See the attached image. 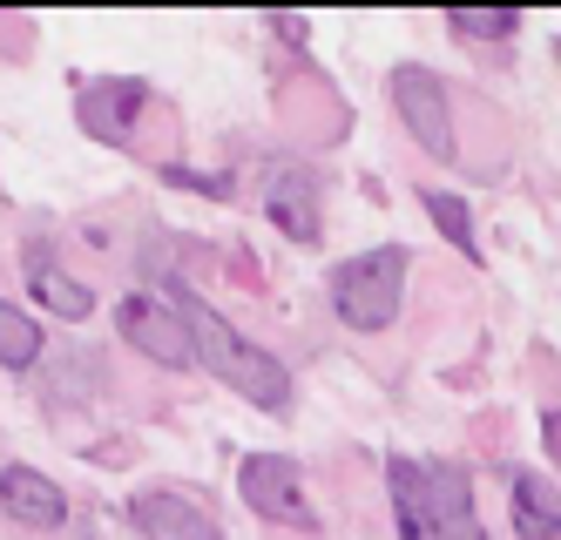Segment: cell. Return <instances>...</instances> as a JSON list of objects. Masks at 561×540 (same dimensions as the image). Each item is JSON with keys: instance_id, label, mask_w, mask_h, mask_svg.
Masks as SVG:
<instances>
[{"instance_id": "6da1fadb", "label": "cell", "mask_w": 561, "mask_h": 540, "mask_svg": "<svg viewBox=\"0 0 561 540\" xmlns=\"http://www.w3.org/2000/svg\"><path fill=\"white\" fill-rule=\"evenodd\" d=\"M183 324H190V338H196V358H204L217 379H230V392H244L251 405H264V412H277L291 399V379H285V365H277L271 352H257V345H244L237 331L210 311V305H196L190 290H176V305H170Z\"/></svg>"}, {"instance_id": "7a4b0ae2", "label": "cell", "mask_w": 561, "mask_h": 540, "mask_svg": "<svg viewBox=\"0 0 561 540\" xmlns=\"http://www.w3.org/2000/svg\"><path fill=\"white\" fill-rule=\"evenodd\" d=\"M407 243H379V251H358L332 271V311L352 331H386L399 318V290H407Z\"/></svg>"}, {"instance_id": "3957f363", "label": "cell", "mask_w": 561, "mask_h": 540, "mask_svg": "<svg viewBox=\"0 0 561 540\" xmlns=\"http://www.w3.org/2000/svg\"><path fill=\"white\" fill-rule=\"evenodd\" d=\"M386 95L399 108V122L413 129V142L439 162H454L460 156V136H454V102H447V81H439L433 68H392L386 81Z\"/></svg>"}, {"instance_id": "277c9868", "label": "cell", "mask_w": 561, "mask_h": 540, "mask_svg": "<svg viewBox=\"0 0 561 540\" xmlns=\"http://www.w3.org/2000/svg\"><path fill=\"white\" fill-rule=\"evenodd\" d=\"M237 493H244L251 514H264L277 527H298V533H318V514L305 501V473L285 452H251V460L237 467Z\"/></svg>"}, {"instance_id": "5b68a950", "label": "cell", "mask_w": 561, "mask_h": 540, "mask_svg": "<svg viewBox=\"0 0 561 540\" xmlns=\"http://www.w3.org/2000/svg\"><path fill=\"white\" fill-rule=\"evenodd\" d=\"M115 324H123V338H129L142 358L170 365V371H190V365H196V338H190V324H183L170 305H156V298H123Z\"/></svg>"}, {"instance_id": "8992f818", "label": "cell", "mask_w": 561, "mask_h": 540, "mask_svg": "<svg viewBox=\"0 0 561 540\" xmlns=\"http://www.w3.org/2000/svg\"><path fill=\"white\" fill-rule=\"evenodd\" d=\"M426 514H433V540H488L473 520V480L460 460H426Z\"/></svg>"}, {"instance_id": "52a82bcc", "label": "cell", "mask_w": 561, "mask_h": 540, "mask_svg": "<svg viewBox=\"0 0 561 540\" xmlns=\"http://www.w3.org/2000/svg\"><path fill=\"white\" fill-rule=\"evenodd\" d=\"M264 217L291 243H318V183H311V170L277 162V170L264 176Z\"/></svg>"}, {"instance_id": "ba28073f", "label": "cell", "mask_w": 561, "mask_h": 540, "mask_svg": "<svg viewBox=\"0 0 561 540\" xmlns=\"http://www.w3.org/2000/svg\"><path fill=\"white\" fill-rule=\"evenodd\" d=\"M129 520H136L142 540H224L204 507H190L183 493H163V486L136 493V501H129Z\"/></svg>"}, {"instance_id": "9c48e42d", "label": "cell", "mask_w": 561, "mask_h": 540, "mask_svg": "<svg viewBox=\"0 0 561 540\" xmlns=\"http://www.w3.org/2000/svg\"><path fill=\"white\" fill-rule=\"evenodd\" d=\"M0 507H8V520H21V527H61L68 520L61 486L48 473H34V467H0Z\"/></svg>"}, {"instance_id": "30bf717a", "label": "cell", "mask_w": 561, "mask_h": 540, "mask_svg": "<svg viewBox=\"0 0 561 540\" xmlns=\"http://www.w3.org/2000/svg\"><path fill=\"white\" fill-rule=\"evenodd\" d=\"M507 514L520 540H561V486L541 473H507Z\"/></svg>"}, {"instance_id": "8fae6325", "label": "cell", "mask_w": 561, "mask_h": 540, "mask_svg": "<svg viewBox=\"0 0 561 540\" xmlns=\"http://www.w3.org/2000/svg\"><path fill=\"white\" fill-rule=\"evenodd\" d=\"M386 486H392V514H399V540H433V514H426V460H386Z\"/></svg>"}, {"instance_id": "7c38bea8", "label": "cell", "mask_w": 561, "mask_h": 540, "mask_svg": "<svg viewBox=\"0 0 561 540\" xmlns=\"http://www.w3.org/2000/svg\"><path fill=\"white\" fill-rule=\"evenodd\" d=\"M34 358H42V324H34L21 305L0 298V365H8V371H27Z\"/></svg>"}, {"instance_id": "4fadbf2b", "label": "cell", "mask_w": 561, "mask_h": 540, "mask_svg": "<svg viewBox=\"0 0 561 540\" xmlns=\"http://www.w3.org/2000/svg\"><path fill=\"white\" fill-rule=\"evenodd\" d=\"M27 284H34V298H42L55 318H89L95 311V298H89V284H75V277H61V271H48L42 257H34V271H27Z\"/></svg>"}, {"instance_id": "5bb4252c", "label": "cell", "mask_w": 561, "mask_h": 540, "mask_svg": "<svg viewBox=\"0 0 561 540\" xmlns=\"http://www.w3.org/2000/svg\"><path fill=\"white\" fill-rule=\"evenodd\" d=\"M420 203H426V217L439 223V237H447L467 264H480V243H473V210H467V203H460V196H447V189H426Z\"/></svg>"}, {"instance_id": "9a60e30c", "label": "cell", "mask_w": 561, "mask_h": 540, "mask_svg": "<svg viewBox=\"0 0 561 540\" xmlns=\"http://www.w3.org/2000/svg\"><path fill=\"white\" fill-rule=\"evenodd\" d=\"M447 27H454L460 41H507V34L520 27V14H507V8H494V14H480V8H454V14H447Z\"/></svg>"}, {"instance_id": "2e32d148", "label": "cell", "mask_w": 561, "mask_h": 540, "mask_svg": "<svg viewBox=\"0 0 561 540\" xmlns=\"http://www.w3.org/2000/svg\"><path fill=\"white\" fill-rule=\"evenodd\" d=\"M541 439H548V452L561 460V412H548V420H541Z\"/></svg>"}, {"instance_id": "e0dca14e", "label": "cell", "mask_w": 561, "mask_h": 540, "mask_svg": "<svg viewBox=\"0 0 561 540\" xmlns=\"http://www.w3.org/2000/svg\"><path fill=\"white\" fill-rule=\"evenodd\" d=\"M554 55H561V48H554Z\"/></svg>"}]
</instances>
